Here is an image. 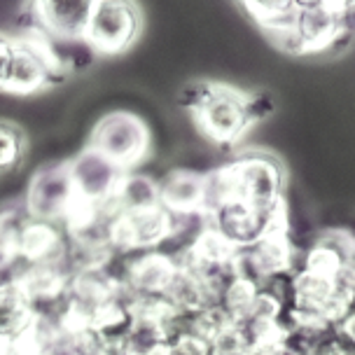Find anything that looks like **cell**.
<instances>
[{"label": "cell", "mask_w": 355, "mask_h": 355, "mask_svg": "<svg viewBox=\"0 0 355 355\" xmlns=\"http://www.w3.org/2000/svg\"><path fill=\"white\" fill-rule=\"evenodd\" d=\"M283 218H288L285 206L276 208V211H262V208L248 206L243 201H225L208 213V222L220 234H225L236 248H248Z\"/></svg>", "instance_id": "11"}, {"label": "cell", "mask_w": 355, "mask_h": 355, "mask_svg": "<svg viewBox=\"0 0 355 355\" xmlns=\"http://www.w3.org/2000/svg\"><path fill=\"white\" fill-rule=\"evenodd\" d=\"M339 332H341V337H344L348 344L353 346V351H355V306L348 311L344 318L339 320Z\"/></svg>", "instance_id": "21"}, {"label": "cell", "mask_w": 355, "mask_h": 355, "mask_svg": "<svg viewBox=\"0 0 355 355\" xmlns=\"http://www.w3.org/2000/svg\"><path fill=\"white\" fill-rule=\"evenodd\" d=\"M295 259V248L288 232V218L278 220L262 239L248 248H241L234 259L236 274L252 278L259 285H266L276 278L290 274Z\"/></svg>", "instance_id": "8"}, {"label": "cell", "mask_w": 355, "mask_h": 355, "mask_svg": "<svg viewBox=\"0 0 355 355\" xmlns=\"http://www.w3.org/2000/svg\"><path fill=\"white\" fill-rule=\"evenodd\" d=\"M185 218L187 215H178L164 204L145 208L112 206L107 218V243L115 255L157 250L185 230Z\"/></svg>", "instance_id": "4"}, {"label": "cell", "mask_w": 355, "mask_h": 355, "mask_svg": "<svg viewBox=\"0 0 355 355\" xmlns=\"http://www.w3.org/2000/svg\"><path fill=\"white\" fill-rule=\"evenodd\" d=\"M239 3L269 35L293 26L297 17V0H239Z\"/></svg>", "instance_id": "17"}, {"label": "cell", "mask_w": 355, "mask_h": 355, "mask_svg": "<svg viewBox=\"0 0 355 355\" xmlns=\"http://www.w3.org/2000/svg\"><path fill=\"white\" fill-rule=\"evenodd\" d=\"M178 271V257H171L159 250L136 252L133 259L124 264V274L119 276L126 295L133 302L164 297Z\"/></svg>", "instance_id": "13"}, {"label": "cell", "mask_w": 355, "mask_h": 355, "mask_svg": "<svg viewBox=\"0 0 355 355\" xmlns=\"http://www.w3.org/2000/svg\"><path fill=\"white\" fill-rule=\"evenodd\" d=\"M162 204L178 215L204 213L206 204V173L175 168L159 180Z\"/></svg>", "instance_id": "14"}, {"label": "cell", "mask_w": 355, "mask_h": 355, "mask_svg": "<svg viewBox=\"0 0 355 355\" xmlns=\"http://www.w3.org/2000/svg\"><path fill=\"white\" fill-rule=\"evenodd\" d=\"M75 204H78V192H75V182L71 175V164L61 162L44 166L33 175L24 208L33 218L54 220L63 225L68 215L73 213Z\"/></svg>", "instance_id": "9"}, {"label": "cell", "mask_w": 355, "mask_h": 355, "mask_svg": "<svg viewBox=\"0 0 355 355\" xmlns=\"http://www.w3.org/2000/svg\"><path fill=\"white\" fill-rule=\"evenodd\" d=\"M355 259V236L346 230H332L311 245V250L304 257V264L313 269L327 271L339 276V271Z\"/></svg>", "instance_id": "15"}, {"label": "cell", "mask_w": 355, "mask_h": 355, "mask_svg": "<svg viewBox=\"0 0 355 355\" xmlns=\"http://www.w3.org/2000/svg\"><path fill=\"white\" fill-rule=\"evenodd\" d=\"M353 21V17L329 8L327 3H318L300 8L293 26L278 31L271 37L278 42V47L290 54L306 56L329 52V49H339L341 40H348Z\"/></svg>", "instance_id": "5"}, {"label": "cell", "mask_w": 355, "mask_h": 355, "mask_svg": "<svg viewBox=\"0 0 355 355\" xmlns=\"http://www.w3.org/2000/svg\"><path fill=\"white\" fill-rule=\"evenodd\" d=\"M26 155V136L19 126L3 122L0 129V164H3V173H12L19 168Z\"/></svg>", "instance_id": "20"}, {"label": "cell", "mask_w": 355, "mask_h": 355, "mask_svg": "<svg viewBox=\"0 0 355 355\" xmlns=\"http://www.w3.org/2000/svg\"><path fill=\"white\" fill-rule=\"evenodd\" d=\"M66 75L54 40L40 31L28 35H5L0 42V87L12 96H31L59 85Z\"/></svg>", "instance_id": "3"}, {"label": "cell", "mask_w": 355, "mask_h": 355, "mask_svg": "<svg viewBox=\"0 0 355 355\" xmlns=\"http://www.w3.org/2000/svg\"><path fill=\"white\" fill-rule=\"evenodd\" d=\"M259 290H262V285H259L257 281L236 274L230 283L225 285V290L220 293L218 302L234 315V320H241L252 309Z\"/></svg>", "instance_id": "19"}, {"label": "cell", "mask_w": 355, "mask_h": 355, "mask_svg": "<svg viewBox=\"0 0 355 355\" xmlns=\"http://www.w3.org/2000/svg\"><path fill=\"white\" fill-rule=\"evenodd\" d=\"M71 175L75 182L78 199L92 206H107L112 204L117 194V187L122 182L126 168L112 162L110 157L89 145L71 162Z\"/></svg>", "instance_id": "10"}, {"label": "cell", "mask_w": 355, "mask_h": 355, "mask_svg": "<svg viewBox=\"0 0 355 355\" xmlns=\"http://www.w3.org/2000/svg\"><path fill=\"white\" fill-rule=\"evenodd\" d=\"M283 187V164L264 150H248L206 173L204 213L208 215L225 201H243L262 211H276L285 206Z\"/></svg>", "instance_id": "2"}, {"label": "cell", "mask_w": 355, "mask_h": 355, "mask_svg": "<svg viewBox=\"0 0 355 355\" xmlns=\"http://www.w3.org/2000/svg\"><path fill=\"white\" fill-rule=\"evenodd\" d=\"M96 0H31L35 31L54 42H85Z\"/></svg>", "instance_id": "12"}, {"label": "cell", "mask_w": 355, "mask_h": 355, "mask_svg": "<svg viewBox=\"0 0 355 355\" xmlns=\"http://www.w3.org/2000/svg\"><path fill=\"white\" fill-rule=\"evenodd\" d=\"M162 204L159 199V182L150 180L143 173H133L126 171L122 182L117 187V194L112 199V206L117 208H145V206H155Z\"/></svg>", "instance_id": "18"}, {"label": "cell", "mask_w": 355, "mask_h": 355, "mask_svg": "<svg viewBox=\"0 0 355 355\" xmlns=\"http://www.w3.org/2000/svg\"><path fill=\"white\" fill-rule=\"evenodd\" d=\"M143 31V12L136 0H96L85 33L92 54L119 56L136 44Z\"/></svg>", "instance_id": "6"}, {"label": "cell", "mask_w": 355, "mask_h": 355, "mask_svg": "<svg viewBox=\"0 0 355 355\" xmlns=\"http://www.w3.org/2000/svg\"><path fill=\"white\" fill-rule=\"evenodd\" d=\"M89 145L107 155L122 168L133 171V166H138L150 152V129L133 112L115 110L98 119Z\"/></svg>", "instance_id": "7"}, {"label": "cell", "mask_w": 355, "mask_h": 355, "mask_svg": "<svg viewBox=\"0 0 355 355\" xmlns=\"http://www.w3.org/2000/svg\"><path fill=\"white\" fill-rule=\"evenodd\" d=\"M0 297H3L0 300V309H3V344H10V341L19 339L33 325L37 311L15 276L3 283V295Z\"/></svg>", "instance_id": "16"}, {"label": "cell", "mask_w": 355, "mask_h": 355, "mask_svg": "<svg viewBox=\"0 0 355 355\" xmlns=\"http://www.w3.org/2000/svg\"><path fill=\"white\" fill-rule=\"evenodd\" d=\"M353 19H355V10H353Z\"/></svg>", "instance_id": "22"}, {"label": "cell", "mask_w": 355, "mask_h": 355, "mask_svg": "<svg viewBox=\"0 0 355 355\" xmlns=\"http://www.w3.org/2000/svg\"><path fill=\"white\" fill-rule=\"evenodd\" d=\"M178 105L187 110L201 133L220 148H232L250 126L269 115L274 103L266 94H245L220 82H189L178 94Z\"/></svg>", "instance_id": "1"}]
</instances>
